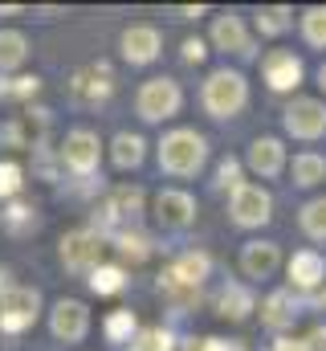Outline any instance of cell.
Here are the masks:
<instances>
[{"label": "cell", "mask_w": 326, "mask_h": 351, "mask_svg": "<svg viewBox=\"0 0 326 351\" xmlns=\"http://www.w3.org/2000/svg\"><path fill=\"white\" fill-rule=\"evenodd\" d=\"M102 254H106V237L94 233L90 225L70 229V233L58 241V262L66 265L70 274H78V278H90V274L102 265Z\"/></svg>", "instance_id": "cell-5"}, {"label": "cell", "mask_w": 326, "mask_h": 351, "mask_svg": "<svg viewBox=\"0 0 326 351\" xmlns=\"http://www.w3.org/2000/svg\"><path fill=\"white\" fill-rule=\"evenodd\" d=\"M151 208H155V221H160L163 229H188V225H196V196L184 192V188H160L155 200H151Z\"/></svg>", "instance_id": "cell-15"}, {"label": "cell", "mask_w": 326, "mask_h": 351, "mask_svg": "<svg viewBox=\"0 0 326 351\" xmlns=\"http://www.w3.org/2000/svg\"><path fill=\"white\" fill-rule=\"evenodd\" d=\"M127 351H175V335H171L163 323H155V327H139L135 339L127 343Z\"/></svg>", "instance_id": "cell-30"}, {"label": "cell", "mask_w": 326, "mask_h": 351, "mask_svg": "<svg viewBox=\"0 0 326 351\" xmlns=\"http://www.w3.org/2000/svg\"><path fill=\"white\" fill-rule=\"evenodd\" d=\"M179 58H184L188 66H200V62L208 58V41H200V37H188V41L179 45Z\"/></svg>", "instance_id": "cell-38"}, {"label": "cell", "mask_w": 326, "mask_h": 351, "mask_svg": "<svg viewBox=\"0 0 326 351\" xmlns=\"http://www.w3.org/2000/svg\"><path fill=\"white\" fill-rule=\"evenodd\" d=\"M306 343H310V351H326V327H314L306 335Z\"/></svg>", "instance_id": "cell-40"}, {"label": "cell", "mask_w": 326, "mask_h": 351, "mask_svg": "<svg viewBox=\"0 0 326 351\" xmlns=\"http://www.w3.org/2000/svg\"><path fill=\"white\" fill-rule=\"evenodd\" d=\"M298 225H302V233L310 241H326V196H314L310 204H302Z\"/></svg>", "instance_id": "cell-31"}, {"label": "cell", "mask_w": 326, "mask_h": 351, "mask_svg": "<svg viewBox=\"0 0 326 351\" xmlns=\"http://www.w3.org/2000/svg\"><path fill=\"white\" fill-rule=\"evenodd\" d=\"M298 315H302V311H298L294 290H273V294L261 302V323H265L269 331H277V335H286V331L294 327Z\"/></svg>", "instance_id": "cell-20"}, {"label": "cell", "mask_w": 326, "mask_h": 351, "mask_svg": "<svg viewBox=\"0 0 326 351\" xmlns=\"http://www.w3.org/2000/svg\"><path fill=\"white\" fill-rule=\"evenodd\" d=\"M0 147H33L29 135H25V123H21V119H12V123L0 127Z\"/></svg>", "instance_id": "cell-37"}, {"label": "cell", "mask_w": 326, "mask_h": 351, "mask_svg": "<svg viewBox=\"0 0 326 351\" xmlns=\"http://www.w3.org/2000/svg\"><path fill=\"white\" fill-rule=\"evenodd\" d=\"M114 94V70L110 62H90L70 74V98L82 102V106H98Z\"/></svg>", "instance_id": "cell-10"}, {"label": "cell", "mask_w": 326, "mask_h": 351, "mask_svg": "<svg viewBox=\"0 0 326 351\" xmlns=\"http://www.w3.org/2000/svg\"><path fill=\"white\" fill-rule=\"evenodd\" d=\"M208 41H212V49H221V53L253 58V37H249V29H244V21L237 16V12H221V16H212Z\"/></svg>", "instance_id": "cell-16"}, {"label": "cell", "mask_w": 326, "mask_h": 351, "mask_svg": "<svg viewBox=\"0 0 326 351\" xmlns=\"http://www.w3.org/2000/svg\"><path fill=\"white\" fill-rule=\"evenodd\" d=\"M286 274H290V290L306 294V290H318L326 282V262L318 250H298L290 262H286Z\"/></svg>", "instance_id": "cell-19"}, {"label": "cell", "mask_w": 326, "mask_h": 351, "mask_svg": "<svg viewBox=\"0 0 326 351\" xmlns=\"http://www.w3.org/2000/svg\"><path fill=\"white\" fill-rule=\"evenodd\" d=\"M298 25H302V37H306V45H314V49H326V4H314V8H306V12L298 16Z\"/></svg>", "instance_id": "cell-33"}, {"label": "cell", "mask_w": 326, "mask_h": 351, "mask_svg": "<svg viewBox=\"0 0 326 351\" xmlns=\"http://www.w3.org/2000/svg\"><path fill=\"white\" fill-rule=\"evenodd\" d=\"M102 331H106V339L110 343H131L135 339V331H139V319H135V311L131 306H118V311H110L106 315V323H102Z\"/></svg>", "instance_id": "cell-28"}, {"label": "cell", "mask_w": 326, "mask_h": 351, "mask_svg": "<svg viewBox=\"0 0 326 351\" xmlns=\"http://www.w3.org/2000/svg\"><path fill=\"white\" fill-rule=\"evenodd\" d=\"M118 53H123V62H131V66H151L163 53V33L155 25H127V29L118 33Z\"/></svg>", "instance_id": "cell-12"}, {"label": "cell", "mask_w": 326, "mask_h": 351, "mask_svg": "<svg viewBox=\"0 0 326 351\" xmlns=\"http://www.w3.org/2000/svg\"><path fill=\"white\" fill-rule=\"evenodd\" d=\"M37 94H41V78H37V74L0 78V102H33Z\"/></svg>", "instance_id": "cell-29"}, {"label": "cell", "mask_w": 326, "mask_h": 351, "mask_svg": "<svg viewBox=\"0 0 326 351\" xmlns=\"http://www.w3.org/2000/svg\"><path fill=\"white\" fill-rule=\"evenodd\" d=\"M143 204H147V196H143V188H135V184H118V188H110L106 192V200L94 208V233H102V237H114L118 229H135V221L143 217Z\"/></svg>", "instance_id": "cell-3"}, {"label": "cell", "mask_w": 326, "mask_h": 351, "mask_svg": "<svg viewBox=\"0 0 326 351\" xmlns=\"http://www.w3.org/2000/svg\"><path fill=\"white\" fill-rule=\"evenodd\" d=\"M29 62V37L21 29H0V74H12Z\"/></svg>", "instance_id": "cell-25"}, {"label": "cell", "mask_w": 326, "mask_h": 351, "mask_svg": "<svg viewBox=\"0 0 326 351\" xmlns=\"http://www.w3.org/2000/svg\"><path fill=\"white\" fill-rule=\"evenodd\" d=\"M281 127H286V135L306 139V143L323 139L326 135V102L323 98H306V94H298V98L281 110Z\"/></svg>", "instance_id": "cell-9"}, {"label": "cell", "mask_w": 326, "mask_h": 351, "mask_svg": "<svg viewBox=\"0 0 326 351\" xmlns=\"http://www.w3.org/2000/svg\"><path fill=\"white\" fill-rule=\"evenodd\" d=\"M160 278H167V282H179V286H192V290H200V286L212 278V258H208L204 250H184L175 262L163 269Z\"/></svg>", "instance_id": "cell-18"}, {"label": "cell", "mask_w": 326, "mask_h": 351, "mask_svg": "<svg viewBox=\"0 0 326 351\" xmlns=\"http://www.w3.org/2000/svg\"><path fill=\"white\" fill-rule=\"evenodd\" d=\"M241 168H244V164L237 160V156H225V160L216 164V188L233 196V192H237V188L244 184V180H241Z\"/></svg>", "instance_id": "cell-35"}, {"label": "cell", "mask_w": 326, "mask_h": 351, "mask_svg": "<svg viewBox=\"0 0 326 351\" xmlns=\"http://www.w3.org/2000/svg\"><path fill=\"white\" fill-rule=\"evenodd\" d=\"M179 106H184V90L175 78H147L143 86L135 90V114L143 119V123H167V119H175L179 114Z\"/></svg>", "instance_id": "cell-4"}, {"label": "cell", "mask_w": 326, "mask_h": 351, "mask_svg": "<svg viewBox=\"0 0 326 351\" xmlns=\"http://www.w3.org/2000/svg\"><path fill=\"white\" fill-rule=\"evenodd\" d=\"M58 164H62V172L78 176V180H90V176L98 172V164H102V139H98V131H90V127L66 131V139L58 147Z\"/></svg>", "instance_id": "cell-6"}, {"label": "cell", "mask_w": 326, "mask_h": 351, "mask_svg": "<svg viewBox=\"0 0 326 351\" xmlns=\"http://www.w3.org/2000/svg\"><path fill=\"white\" fill-rule=\"evenodd\" d=\"M302 74H306V66H302V58L294 49H269L261 58V78H265V86L277 90V94L298 90L302 86Z\"/></svg>", "instance_id": "cell-13"}, {"label": "cell", "mask_w": 326, "mask_h": 351, "mask_svg": "<svg viewBox=\"0 0 326 351\" xmlns=\"http://www.w3.org/2000/svg\"><path fill=\"white\" fill-rule=\"evenodd\" d=\"M318 306H323V311H326V286H323V294H318Z\"/></svg>", "instance_id": "cell-44"}, {"label": "cell", "mask_w": 326, "mask_h": 351, "mask_svg": "<svg viewBox=\"0 0 326 351\" xmlns=\"http://www.w3.org/2000/svg\"><path fill=\"white\" fill-rule=\"evenodd\" d=\"M143 160H147V139H143L139 131H118V135L110 139V164H114L118 172H135Z\"/></svg>", "instance_id": "cell-21"}, {"label": "cell", "mask_w": 326, "mask_h": 351, "mask_svg": "<svg viewBox=\"0 0 326 351\" xmlns=\"http://www.w3.org/2000/svg\"><path fill=\"white\" fill-rule=\"evenodd\" d=\"M200 106L208 110V119H237L249 106V82H244V74L233 70V66L212 70L204 78V86H200Z\"/></svg>", "instance_id": "cell-2"}, {"label": "cell", "mask_w": 326, "mask_h": 351, "mask_svg": "<svg viewBox=\"0 0 326 351\" xmlns=\"http://www.w3.org/2000/svg\"><path fill=\"white\" fill-rule=\"evenodd\" d=\"M216 315L221 319H233V323H241L253 315V306H257V298H253V290L241 286V282H229V286H221V294H216Z\"/></svg>", "instance_id": "cell-22"}, {"label": "cell", "mask_w": 326, "mask_h": 351, "mask_svg": "<svg viewBox=\"0 0 326 351\" xmlns=\"http://www.w3.org/2000/svg\"><path fill=\"white\" fill-rule=\"evenodd\" d=\"M290 176H294L298 188H314V184H323L326 180V156H318V152H298L294 164H290Z\"/></svg>", "instance_id": "cell-26"}, {"label": "cell", "mask_w": 326, "mask_h": 351, "mask_svg": "<svg viewBox=\"0 0 326 351\" xmlns=\"http://www.w3.org/2000/svg\"><path fill=\"white\" fill-rule=\"evenodd\" d=\"M49 331L62 343H82L90 335V306L78 298H58L49 311Z\"/></svg>", "instance_id": "cell-11"}, {"label": "cell", "mask_w": 326, "mask_h": 351, "mask_svg": "<svg viewBox=\"0 0 326 351\" xmlns=\"http://www.w3.org/2000/svg\"><path fill=\"white\" fill-rule=\"evenodd\" d=\"M277 265H281V250H277V241L253 237V241H244V245H241V274H244V278L265 282V278H273V274H277Z\"/></svg>", "instance_id": "cell-17"}, {"label": "cell", "mask_w": 326, "mask_h": 351, "mask_svg": "<svg viewBox=\"0 0 326 351\" xmlns=\"http://www.w3.org/2000/svg\"><path fill=\"white\" fill-rule=\"evenodd\" d=\"M8 278H12V274H8V269H4V265H0V294H4V290H8V286H12V282H8Z\"/></svg>", "instance_id": "cell-42"}, {"label": "cell", "mask_w": 326, "mask_h": 351, "mask_svg": "<svg viewBox=\"0 0 326 351\" xmlns=\"http://www.w3.org/2000/svg\"><path fill=\"white\" fill-rule=\"evenodd\" d=\"M41 315V290L37 286H8L0 294V331L4 335H21L37 323Z\"/></svg>", "instance_id": "cell-7"}, {"label": "cell", "mask_w": 326, "mask_h": 351, "mask_svg": "<svg viewBox=\"0 0 326 351\" xmlns=\"http://www.w3.org/2000/svg\"><path fill=\"white\" fill-rule=\"evenodd\" d=\"M318 86H323V94H326V62L318 66Z\"/></svg>", "instance_id": "cell-43"}, {"label": "cell", "mask_w": 326, "mask_h": 351, "mask_svg": "<svg viewBox=\"0 0 326 351\" xmlns=\"http://www.w3.org/2000/svg\"><path fill=\"white\" fill-rule=\"evenodd\" d=\"M273 351H310V343H306V339H298V335H277Z\"/></svg>", "instance_id": "cell-39"}, {"label": "cell", "mask_w": 326, "mask_h": 351, "mask_svg": "<svg viewBox=\"0 0 326 351\" xmlns=\"http://www.w3.org/2000/svg\"><path fill=\"white\" fill-rule=\"evenodd\" d=\"M253 25H257V33H261V37H281V33L294 25V8H286V4L257 8V12H253Z\"/></svg>", "instance_id": "cell-27"}, {"label": "cell", "mask_w": 326, "mask_h": 351, "mask_svg": "<svg viewBox=\"0 0 326 351\" xmlns=\"http://www.w3.org/2000/svg\"><path fill=\"white\" fill-rule=\"evenodd\" d=\"M37 225H41L37 208H33L29 200H21V196L0 208V229H4L8 237H29V233H37Z\"/></svg>", "instance_id": "cell-23"}, {"label": "cell", "mask_w": 326, "mask_h": 351, "mask_svg": "<svg viewBox=\"0 0 326 351\" xmlns=\"http://www.w3.org/2000/svg\"><path fill=\"white\" fill-rule=\"evenodd\" d=\"M86 282H90V290H94V294H102V298H106V294H118V290L127 286V269H123V265H106V262H102L90 278H86Z\"/></svg>", "instance_id": "cell-32"}, {"label": "cell", "mask_w": 326, "mask_h": 351, "mask_svg": "<svg viewBox=\"0 0 326 351\" xmlns=\"http://www.w3.org/2000/svg\"><path fill=\"white\" fill-rule=\"evenodd\" d=\"M229 221L237 229H261V225H269L273 221V196H269V188L244 180L241 188L229 196Z\"/></svg>", "instance_id": "cell-8"}, {"label": "cell", "mask_w": 326, "mask_h": 351, "mask_svg": "<svg viewBox=\"0 0 326 351\" xmlns=\"http://www.w3.org/2000/svg\"><path fill=\"white\" fill-rule=\"evenodd\" d=\"M25 188V168L12 160H0V200H16Z\"/></svg>", "instance_id": "cell-34"}, {"label": "cell", "mask_w": 326, "mask_h": 351, "mask_svg": "<svg viewBox=\"0 0 326 351\" xmlns=\"http://www.w3.org/2000/svg\"><path fill=\"white\" fill-rule=\"evenodd\" d=\"M244 168L253 176H261V180H277V176L290 168L286 143H281L277 135H257V139L249 143V152H244Z\"/></svg>", "instance_id": "cell-14"}, {"label": "cell", "mask_w": 326, "mask_h": 351, "mask_svg": "<svg viewBox=\"0 0 326 351\" xmlns=\"http://www.w3.org/2000/svg\"><path fill=\"white\" fill-rule=\"evenodd\" d=\"M155 160H160L163 176L192 180V176H200V168L208 164V139H204L196 127H175V131H167L160 139Z\"/></svg>", "instance_id": "cell-1"}, {"label": "cell", "mask_w": 326, "mask_h": 351, "mask_svg": "<svg viewBox=\"0 0 326 351\" xmlns=\"http://www.w3.org/2000/svg\"><path fill=\"white\" fill-rule=\"evenodd\" d=\"M110 245H114V254H118L123 262H131V265L147 262V258L155 254L151 237H147V233H139V229H118V233L110 237Z\"/></svg>", "instance_id": "cell-24"}, {"label": "cell", "mask_w": 326, "mask_h": 351, "mask_svg": "<svg viewBox=\"0 0 326 351\" xmlns=\"http://www.w3.org/2000/svg\"><path fill=\"white\" fill-rule=\"evenodd\" d=\"M184 351H244L237 339H221V335H208V339H184Z\"/></svg>", "instance_id": "cell-36"}, {"label": "cell", "mask_w": 326, "mask_h": 351, "mask_svg": "<svg viewBox=\"0 0 326 351\" xmlns=\"http://www.w3.org/2000/svg\"><path fill=\"white\" fill-rule=\"evenodd\" d=\"M204 12H208V8H200V4H196V8H175V21H196V16H204Z\"/></svg>", "instance_id": "cell-41"}]
</instances>
